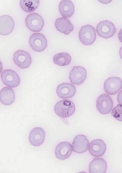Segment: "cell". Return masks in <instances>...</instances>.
I'll use <instances>...</instances> for the list:
<instances>
[{"label": "cell", "instance_id": "11", "mask_svg": "<svg viewBox=\"0 0 122 173\" xmlns=\"http://www.w3.org/2000/svg\"><path fill=\"white\" fill-rule=\"evenodd\" d=\"M72 146L69 142H60L55 148V156L57 158L60 160H65L71 156L72 153Z\"/></svg>", "mask_w": 122, "mask_h": 173}, {"label": "cell", "instance_id": "5", "mask_svg": "<svg viewBox=\"0 0 122 173\" xmlns=\"http://www.w3.org/2000/svg\"><path fill=\"white\" fill-rule=\"evenodd\" d=\"M113 105V102L111 97L105 94L100 95L96 101V108L101 114L103 115L110 113Z\"/></svg>", "mask_w": 122, "mask_h": 173}, {"label": "cell", "instance_id": "4", "mask_svg": "<svg viewBox=\"0 0 122 173\" xmlns=\"http://www.w3.org/2000/svg\"><path fill=\"white\" fill-rule=\"evenodd\" d=\"M96 31L99 36L106 39L113 37L116 29L112 22L106 20L100 22L97 25Z\"/></svg>", "mask_w": 122, "mask_h": 173}, {"label": "cell", "instance_id": "26", "mask_svg": "<svg viewBox=\"0 0 122 173\" xmlns=\"http://www.w3.org/2000/svg\"><path fill=\"white\" fill-rule=\"evenodd\" d=\"M119 55L120 57L122 60V46L120 48L119 50Z\"/></svg>", "mask_w": 122, "mask_h": 173}, {"label": "cell", "instance_id": "10", "mask_svg": "<svg viewBox=\"0 0 122 173\" xmlns=\"http://www.w3.org/2000/svg\"><path fill=\"white\" fill-rule=\"evenodd\" d=\"M87 76L85 68L81 66H74L70 72L69 78L72 83L79 85L84 81Z\"/></svg>", "mask_w": 122, "mask_h": 173}, {"label": "cell", "instance_id": "8", "mask_svg": "<svg viewBox=\"0 0 122 173\" xmlns=\"http://www.w3.org/2000/svg\"><path fill=\"white\" fill-rule=\"evenodd\" d=\"M13 60L15 64L21 69L28 68L32 62L30 54L21 50H19L14 53Z\"/></svg>", "mask_w": 122, "mask_h": 173}, {"label": "cell", "instance_id": "19", "mask_svg": "<svg viewBox=\"0 0 122 173\" xmlns=\"http://www.w3.org/2000/svg\"><path fill=\"white\" fill-rule=\"evenodd\" d=\"M59 10L61 15L64 17L68 18L73 15L74 6L72 2L69 0H62L59 4Z\"/></svg>", "mask_w": 122, "mask_h": 173}, {"label": "cell", "instance_id": "6", "mask_svg": "<svg viewBox=\"0 0 122 173\" xmlns=\"http://www.w3.org/2000/svg\"><path fill=\"white\" fill-rule=\"evenodd\" d=\"M1 78L3 83L10 87H16L20 83V78L17 74L10 69L3 70L1 73Z\"/></svg>", "mask_w": 122, "mask_h": 173}, {"label": "cell", "instance_id": "14", "mask_svg": "<svg viewBox=\"0 0 122 173\" xmlns=\"http://www.w3.org/2000/svg\"><path fill=\"white\" fill-rule=\"evenodd\" d=\"M45 137V132L41 127H35L32 129L29 136L30 143L32 146L38 147L43 143Z\"/></svg>", "mask_w": 122, "mask_h": 173}, {"label": "cell", "instance_id": "16", "mask_svg": "<svg viewBox=\"0 0 122 173\" xmlns=\"http://www.w3.org/2000/svg\"><path fill=\"white\" fill-rule=\"evenodd\" d=\"M14 23L10 16L5 15L0 17V34L2 35L9 34L13 31Z\"/></svg>", "mask_w": 122, "mask_h": 173}, {"label": "cell", "instance_id": "22", "mask_svg": "<svg viewBox=\"0 0 122 173\" xmlns=\"http://www.w3.org/2000/svg\"><path fill=\"white\" fill-rule=\"evenodd\" d=\"M20 6L22 9L27 12H31L36 10L39 4V0H21Z\"/></svg>", "mask_w": 122, "mask_h": 173}, {"label": "cell", "instance_id": "21", "mask_svg": "<svg viewBox=\"0 0 122 173\" xmlns=\"http://www.w3.org/2000/svg\"><path fill=\"white\" fill-rule=\"evenodd\" d=\"M71 60V56L65 52L57 53L53 57L54 63L60 66H65L69 65Z\"/></svg>", "mask_w": 122, "mask_h": 173}, {"label": "cell", "instance_id": "13", "mask_svg": "<svg viewBox=\"0 0 122 173\" xmlns=\"http://www.w3.org/2000/svg\"><path fill=\"white\" fill-rule=\"evenodd\" d=\"M76 92L75 86L70 83H63L57 86L56 92L59 97L61 98L67 99L71 98Z\"/></svg>", "mask_w": 122, "mask_h": 173}, {"label": "cell", "instance_id": "3", "mask_svg": "<svg viewBox=\"0 0 122 173\" xmlns=\"http://www.w3.org/2000/svg\"><path fill=\"white\" fill-rule=\"evenodd\" d=\"M80 41L85 45H90L95 42L96 38V33L95 28L90 25L82 26L79 32Z\"/></svg>", "mask_w": 122, "mask_h": 173}, {"label": "cell", "instance_id": "2", "mask_svg": "<svg viewBox=\"0 0 122 173\" xmlns=\"http://www.w3.org/2000/svg\"><path fill=\"white\" fill-rule=\"evenodd\" d=\"M25 22L27 27L33 32L40 31L43 29L44 25L42 17L36 12L28 14L25 18Z\"/></svg>", "mask_w": 122, "mask_h": 173}, {"label": "cell", "instance_id": "7", "mask_svg": "<svg viewBox=\"0 0 122 173\" xmlns=\"http://www.w3.org/2000/svg\"><path fill=\"white\" fill-rule=\"evenodd\" d=\"M29 43L32 49L38 52L44 51L47 46V40L45 36L38 33H34L30 35Z\"/></svg>", "mask_w": 122, "mask_h": 173}, {"label": "cell", "instance_id": "18", "mask_svg": "<svg viewBox=\"0 0 122 173\" xmlns=\"http://www.w3.org/2000/svg\"><path fill=\"white\" fill-rule=\"evenodd\" d=\"M55 26L58 31L66 35H68L74 30V26L70 21L64 17L57 18Z\"/></svg>", "mask_w": 122, "mask_h": 173}, {"label": "cell", "instance_id": "17", "mask_svg": "<svg viewBox=\"0 0 122 173\" xmlns=\"http://www.w3.org/2000/svg\"><path fill=\"white\" fill-rule=\"evenodd\" d=\"M107 169V163L102 158H95L89 166L90 173H105Z\"/></svg>", "mask_w": 122, "mask_h": 173}, {"label": "cell", "instance_id": "1", "mask_svg": "<svg viewBox=\"0 0 122 173\" xmlns=\"http://www.w3.org/2000/svg\"><path fill=\"white\" fill-rule=\"evenodd\" d=\"M75 110V105L71 101L63 100L55 105L54 111L56 115L62 118H66L72 115Z\"/></svg>", "mask_w": 122, "mask_h": 173}, {"label": "cell", "instance_id": "25", "mask_svg": "<svg viewBox=\"0 0 122 173\" xmlns=\"http://www.w3.org/2000/svg\"><path fill=\"white\" fill-rule=\"evenodd\" d=\"M118 36L119 40L122 43V28L118 33Z\"/></svg>", "mask_w": 122, "mask_h": 173}, {"label": "cell", "instance_id": "24", "mask_svg": "<svg viewBox=\"0 0 122 173\" xmlns=\"http://www.w3.org/2000/svg\"><path fill=\"white\" fill-rule=\"evenodd\" d=\"M117 99L118 103L122 105V90L118 93L117 95Z\"/></svg>", "mask_w": 122, "mask_h": 173}, {"label": "cell", "instance_id": "9", "mask_svg": "<svg viewBox=\"0 0 122 173\" xmlns=\"http://www.w3.org/2000/svg\"><path fill=\"white\" fill-rule=\"evenodd\" d=\"M104 89L105 92L110 95H113L122 88V81L117 77H110L104 82Z\"/></svg>", "mask_w": 122, "mask_h": 173}, {"label": "cell", "instance_id": "20", "mask_svg": "<svg viewBox=\"0 0 122 173\" xmlns=\"http://www.w3.org/2000/svg\"><path fill=\"white\" fill-rule=\"evenodd\" d=\"M15 99V93L12 89L5 87L1 90L0 100L3 104L10 105L14 102Z\"/></svg>", "mask_w": 122, "mask_h": 173}, {"label": "cell", "instance_id": "12", "mask_svg": "<svg viewBox=\"0 0 122 173\" xmlns=\"http://www.w3.org/2000/svg\"><path fill=\"white\" fill-rule=\"evenodd\" d=\"M106 147V143L102 139H96L91 141L88 146L89 153L95 157H99L105 154Z\"/></svg>", "mask_w": 122, "mask_h": 173}, {"label": "cell", "instance_id": "23", "mask_svg": "<svg viewBox=\"0 0 122 173\" xmlns=\"http://www.w3.org/2000/svg\"><path fill=\"white\" fill-rule=\"evenodd\" d=\"M111 114L116 119L122 121V105L118 104L112 110Z\"/></svg>", "mask_w": 122, "mask_h": 173}, {"label": "cell", "instance_id": "15", "mask_svg": "<svg viewBox=\"0 0 122 173\" xmlns=\"http://www.w3.org/2000/svg\"><path fill=\"white\" fill-rule=\"evenodd\" d=\"M89 143V141L86 136L77 135L73 139L72 143L73 150L79 154L84 153L87 150Z\"/></svg>", "mask_w": 122, "mask_h": 173}]
</instances>
